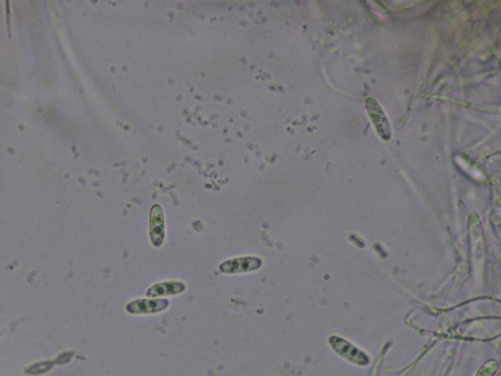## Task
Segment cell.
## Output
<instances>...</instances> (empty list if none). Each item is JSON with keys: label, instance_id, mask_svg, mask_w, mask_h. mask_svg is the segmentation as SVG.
<instances>
[{"label": "cell", "instance_id": "cell-1", "mask_svg": "<svg viewBox=\"0 0 501 376\" xmlns=\"http://www.w3.org/2000/svg\"><path fill=\"white\" fill-rule=\"evenodd\" d=\"M263 264V260L259 257H236L222 262L220 264L219 269L223 274H245V272L259 271Z\"/></svg>", "mask_w": 501, "mask_h": 376}, {"label": "cell", "instance_id": "cell-2", "mask_svg": "<svg viewBox=\"0 0 501 376\" xmlns=\"http://www.w3.org/2000/svg\"><path fill=\"white\" fill-rule=\"evenodd\" d=\"M168 306L170 301L166 298H145L128 303L126 311L131 315H156L167 310Z\"/></svg>", "mask_w": 501, "mask_h": 376}, {"label": "cell", "instance_id": "cell-3", "mask_svg": "<svg viewBox=\"0 0 501 376\" xmlns=\"http://www.w3.org/2000/svg\"><path fill=\"white\" fill-rule=\"evenodd\" d=\"M365 104L368 115L370 116L371 121L373 122L374 127H375L379 136H381V139L388 141V140L391 139L392 131L390 124H389L388 119H387L383 109L379 105L378 101L374 100L373 97L367 98L365 101Z\"/></svg>", "mask_w": 501, "mask_h": 376}, {"label": "cell", "instance_id": "cell-4", "mask_svg": "<svg viewBox=\"0 0 501 376\" xmlns=\"http://www.w3.org/2000/svg\"><path fill=\"white\" fill-rule=\"evenodd\" d=\"M150 241L154 247L163 246L166 237L165 217L159 205L152 207L150 213Z\"/></svg>", "mask_w": 501, "mask_h": 376}, {"label": "cell", "instance_id": "cell-5", "mask_svg": "<svg viewBox=\"0 0 501 376\" xmlns=\"http://www.w3.org/2000/svg\"><path fill=\"white\" fill-rule=\"evenodd\" d=\"M186 290V285L181 281L168 280V281L158 282L149 287L146 291L148 298H163L175 296L181 294Z\"/></svg>", "mask_w": 501, "mask_h": 376}, {"label": "cell", "instance_id": "cell-6", "mask_svg": "<svg viewBox=\"0 0 501 376\" xmlns=\"http://www.w3.org/2000/svg\"><path fill=\"white\" fill-rule=\"evenodd\" d=\"M332 339L335 340V342L331 341L332 347H333L335 351L341 355V356L346 358L350 362L360 365L370 364V358L366 356L365 353L360 352V350L355 348L352 345L347 343L343 339L335 338V337Z\"/></svg>", "mask_w": 501, "mask_h": 376}, {"label": "cell", "instance_id": "cell-7", "mask_svg": "<svg viewBox=\"0 0 501 376\" xmlns=\"http://www.w3.org/2000/svg\"><path fill=\"white\" fill-rule=\"evenodd\" d=\"M497 362L495 360H490L485 364L477 373V376H493L497 370Z\"/></svg>", "mask_w": 501, "mask_h": 376}]
</instances>
